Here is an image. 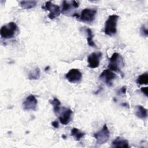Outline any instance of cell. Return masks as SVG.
Listing matches in <instances>:
<instances>
[{
	"mask_svg": "<svg viewBox=\"0 0 148 148\" xmlns=\"http://www.w3.org/2000/svg\"><path fill=\"white\" fill-rule=\"evenodd\" d=\"M18 31V27L14 22H10L1 28L0 35L2 38L11 39L15 36Z\"/></svg>",
	"mask_w": 148,
	"mask_h": 148,
	"instance_id": "1",
	"label": "cell"
},
{
	"mask_svg": "<svg viewBox=\"0 0 148 148\" xmlns=\"http://www.w3.org/2000/svg\"><path fill=\"white\" fill-rule=\"evenodd\" d=\"M124 63L123 59L121 55L117 53H114L111 57L109 58V62L108 65L109 69L112 71L121 73V69L124 66Z\"/></svg>",
	"mask_w": 148,
	"mask_h": 148,
	"instance_id": "2",
	"label": "cell"
},
{
	"mask_svg": "<svg viewBox=\"0 0 148 148\" xmlns=\"http://www.w3.org/2000/svg\"><path fill=\"white\" fill-rule=\"evenodd\" d=\"M119 16L117 14H112L109 16L105 24L104 32L106 35L112 36L117 32V23Z\"/></svg>",
	"mask_w": 148,
	"mask_h": 148,
	"instance_id": "3",
	"label": "cell"
},
{
	"mask_svg": "<svg viewBox=\"0 0 148 148\" xmlns=\"http://www.w3.org/2000/svg\"><path fill=\"white\" fill-rule=\"evenodd\" d=\"M110 136V132L106 124H104L103 127L97 132L94 134V137L96 139L98 145H102L106 143Z\"/></svg>",
	"mask_w": 148,
	"mask_h": 148,
	"instance_id": "4",
	"label": "cell"
},
{
	"mask_svg": "<svg viewBox=\"0 0 148 148\" xmlns=\"http://www.w3.org/2000/svg\"><path fill=\"white\" fill-rule=\"evenodd\" d=\"M42 8L45 10L49 11L48 17L51 20H53L58 17L61 12L60 6L53 3L51 1H47Z\"/></svg>",
	"mask_w": 148,
	"mask_h": 148,
	"instance_id": "5",
	"label": "cell"
},
{
	"mask_svg": "<svg viewBox=\"0 0 148 148\" xmlns=\"http://www.w3.org/2000/svg\"><path fill=\"white\" fill-rule=\"evenodd\" d=\"M97 10L95 9L86 8L82 10L80 19L82 21L87 23H92L95 18L97 14Z\"/></svg>",
	"mask_w": 148,
	"mask_h": 148,
	"instance_id": "6",
	"label": "cell"
},
{
	"mask_svg": "<svg viewBox=\"0 0 148 148\" xmlns=\"http://www.w3.org/2000/svg\"><path fill=\"white\" fill-rule=\"evenodd\" d=\"M73 112L69 108L61 107L59 112L57 114H58V119L60 123L63 125L68 124L72 119Z\"/></svg>",
	"mask_w": 148,
	"mask_h": 148,
	"instance_id": "7",
	"label": "cell"
},
{
	"mask_svg": "<svg viewBox=\"0 0 148 148\" xmlns=\"http://www.w3.org/2000/svg\"><path fill=\"white\" fill-rule=\"evenodd\" d=\"M65 77L70 83H79L82 80V74L78 69L73 68L66 73Z\"/></svg>",
	"mask_w": 148,
	"mask_h": 148,
	"instance_id": "8",
	"label": "cell"
},
{
	"mask_svg": "<svg viewBox=\"0 0 148 148\" xmlns=\"http://www.w3.org/2000/svg\"><path fill=\"white\" fill-rule=\"evenodd\" d=\"M101 56L102 53L100 52H94L91 53L87 57V62L88 64V66L91 69L98 67Z\"/></svg>",
	"mask_w": 148,
	"mask_h": 148,
	"instance_id": "9",
	"label": "cell"
},
{
	"mask_svg": "<svg viewBox=\"0 0 148 148\" xmlns=\"http://www.w3.org/2000/svg\"><path fill=\"white\" fill-rule=\"evenodd\" d=\"M116 77V74L110 69L104 70L100 75L99 78L109 86H112L113 81Z\"/></svg>",
	"mask_w": 148,
	"mask_h": 148,
	"instance_id": "10",
	"label": "cell"
},
{
	"mask_svg": "<svg viewBox=\"0 0 148 148\" xmlns=\"http://www.w3.org/2000/svg\"><path fill=\"white\" fill-rule=\"evenodd\" d=\"M38 104V101L34 95L28 96L23 103V108L25 110H35Z\"/></svg>",
	"mask_w": 148,
	"mask_h": 148,
	"instance_id": "11",
	"label": "cell"
},
{
	"mask_svg": "<svg viewBox=\"0 0 148 148\" xmlns=\"http://www.w3.org/2000/svg\"><path fill=\"white\" fill-rule=\"evenodd\" d=\"M112 147L128 148V142L122 137H117L112 142Z\"/></svg>",
	"mask_w": 148,
	"mask_h": 148,
	"instance_id": "12",
	"label": "cell"
},
{
	"mask_svg": "<svg viewBox=\"0 0 148 148\" xmlns=\"http://www.w3.org/2000/svg\"><path fill=\"white\" fill-rule=\"evenodd\" d=\"M135 114L140 119H145L147 116V110L141 105H137L135 108Z\"/></svg>",
	"mask_w": 148,
	"mask_h": 148,
	"instance_id": "13",
	"label": "cell"
},
{
	"mask_svg": "<svg viewBox=\"0 0 148 148\" xmlns=\"http://www.w3.org/2000/svg\"><path fill=\"white\" fill-rule=\"evenodd\" d=\"M72 8H75L73 3L72 1L69 2L67 1H63L62 3V9L61 12L64 14H66L71 12Z\"/></svg>",
	"mask_w": 148,
	"mask_h": 148,
	"instance_id": "14",
	"label": "cell"
},
{
	"mask_svg": "<svg viewBox=\"0 0 148 148\" xmlns=\"http://www.w3.org/2000/svg\"><path fill=\"white\" fill-rule=\"evenodd\" d=\"M20 6L25 9L34 8L36 5V1H22L20 2Z\"/></svg>",
	"mask_w": 148,
	"mask_h": 148,
	"instance_id": "15",
	"label": "cell"
},
{
	"mask_svg": "<svg viewBox=\"0 0 148 148\" xmlns=\"http://www.w3.org/2000/svg\"><path fill=\"white\" fill-rule=\"evenodd\" d=\"M71 135L76 140H80L84 135L85 133L81 132L76 128H73L71 132Z\"/></svg>",
	"mask_w": 148,
	"mask_h": 148,
	"instance_id": "16",
	"label": "cell"
},
{
	"mask_svg": "<svg viewBox=\"0 0 148 148\" xmlns=\"http://www.w3.org/2000/svg\"><path fill=\"white\" fill-rule=\"evenodd\" d=\"M86 34L87 35V44L90 46V47H95V44L93 40V33L92 31H91V29L89 28H87L86 29Z\"/></svg>",
	"mask_w": 148,
	"mask_h": 148,
	"instance_id": "17",
	"label": "cell"
},
{
	"mask_svg": "<svg viewBox=\"0 0 148 148\" xmlns=\"http://www.w3.org/2000/svg\"><path fill=\"white\" fill-rule=\"evenodd\" d=\"M40 77V69L37 66L28 73V78L29 80H38Z\"/></svg>",
	"mask_w": 148,
	"mask_h": 148,
	"instance_id": "18",
	"label": "cell"
},
{
	"mask_svg": "<svg viewBox=\"0 0 148 148\" xmlns=\"http://www.w3.org/2000/svg\"><path fill=\"white\" fill-rule=\"evenodd\" d=\"M136 83L142 85V84H148V73L145 72L139 75L136 79Z\"/></svg>",
	"mask_w": 148,
	"mask_h": 148,
	"instance_id": "19",
	"label": "cell"
},
{
	"mask_svg": "<svg viewBox=\"0 0 148 148\" xmlns=\"http://www.w3.org/2000/svg\"><path fill=\"white\" fill-rule=\"evenodd\" d=\"M50 103L52 105V106H53V110L54 112V113L57 114L58 113V112H59L61 107V102L57 98H54L53 99V100L50 101Z\"/></svg>",
	"mask_w": 148,
	"mask_h": 148,
	"instance_id": "20",
	"label": "cell"
},
{
	"mask_svg": "<svg viewBox=\"0 0 148 148\" xmlns=\"http://www.w3.org/2000/svg\"><path fill=\"white\" fill-rule=\"evenodd\" d=\"M140 33L142 34V36H145V37H147V35H148V31H147V29L143 25L141 28H140Z\"/></svg>",
	"mask_w": 148,
	"mask_h": 148,
	"instance_id": "21",
	"label": "cell"
},
{
	"mask_svg": "<svg viewBox=\"0 0 148 148\" xmlns=\"http://www.w3.org/2000/svg\"><path fill=\"white\" fill-rule=\"evenodd\" d=\"M126 87L125 86H123V87H121L118 91H117V94L119 95L120 94H124L126 92Z\"/></svg>",
	"mask_w": 148,
	"mask_h": 148,
	"instance_id": "22",
	"label": "cell"
},
{
	"mask_svg": "<svg viewBox=\"0 0 148 148\" xmlns=\"http://www.w3.org/2000/svg\"><path fill=\"white\" fill-rule=\"evenodd\" d=\"M140 90L146 97H147V95H148V87H142Z\"/></svg>",
	"mask_w": 148,
	"mask_h": 148,
	"instance_id": "23",
	"label": "cell"
},
{
	"mask_svg": "<svg viewBox=\"0 0 148 148\" xmlns=\"http://www.w3.org/2000/svg\"><path fill=\"white\" fill-rule=\"evenodd\" d=\"M51 125L53 127H54L55 128H58L59 127V124L57 121H54L51 123Z\"/></svg>",
	"mask_w": 148,
	"mask_h": 148,
	"instance_id": "24",
	"label": "cell"
}]
</instances>
